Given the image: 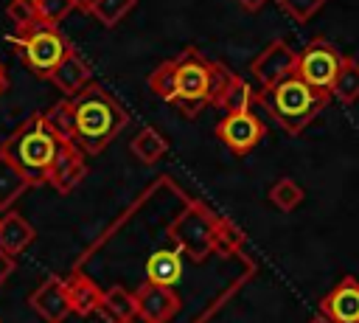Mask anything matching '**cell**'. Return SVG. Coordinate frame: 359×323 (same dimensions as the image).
<instances>
[{
  "mask_svg": "<svg viewBox=\"0 0 359 323\" xmlns=\"http://www.w3.org/2000/svg\"><path fill=\"white\" fill-rule=\"evenodd\" d=\"M255 81L261 87H272L278 84L280 79L297 73V53L283 42V39H272L250 65Z\"/></svg>",
  "mask_w": 359,
  "mask_h": 323,
  "instance_id": "10",
  "label": "cell"
},
{
  "mask_svg": "<svg viewBox=\"0 0 359 323\" xmlns=\"http://www.w3.org/2000/svg\"><path fill=\"white\" fill-rule=\"evenodd\" d=\"M34 3H36V0H34Z\"/></svg>",
  "mask_w": 359,
  "mask_h": 323,
  "instance_id": "34",
  "label": "cell"
},
{
  "mask_svg": "<svg viewBox=\"0 0 359 323\" xmlns=\"http://www.w3.org/2000/svg\"><path fill=\"white\" fill-rule=\"evenodd\" d=\"M62 140L65 135L45 118V112H34L0 143V152L17 163L31 185H48Z\"/></svg>",
  "mask_w": 359,
  "mask_h": 323,
  "instance_id": "4",
  "label": "cell"
},
{
  "mask_svg": "<svg viewBox=\"0 0 359 323\" xmlns=\"http://www.w3.org/2000/svg\"><path fill=\"white\" fill-rule=\"evenodd\" d=\"M28 188H31L28 177L17 169V163H14L6 152H0V213H3V211H11V205H14Z\"/></svg>",
  "mask_w": 359,
  "mask_h": 323,
  "instance_id": "18",
  "label": "cell"
},
{
  "mask_svg": "<svg viewBox=\"0 0 359 323\" xmlns=\"http://www.w3.org/2000/svg\"><path fill=\"white\" fill-rule=\"evenodd\" d=\"M146 278L154 281V284H165V286H174L180 278H182V258H180V250H157L146 258Z\"/></svg>",
  "mask_w": 359,
  "mask_h": 323,
  "instance_id": "19",
  "label": "cell"
},
{
  "mask_svg": "<svg viewBox=\"0 0 359 323\" xmlns=\"http://www.w3.org/2000/svg\"><path fill=\"white\" fill-rule=\"evenodd\" d=\"M331 95L342 104H353L359 98V62L353 56L342 59V67L331 84Z\"/></svg>",
  "mask_w": 359,
  "mask_h": 323,
  "instance_id": "21",
  "label": "cell"
},
{
  "mask_svg": "<svg viewBox=\"0 0 359 323\" xmlns=\"http://www.w3.org/2000/svg\"><path fill=\"white\" fill-rule=\"evenodd\" d=\"M165 233L191 261H205L213 253L233 256L244 247V233L236 228V222L219 216L199 199H188Z\"/></svg>",
  "mask_w": 359,
  "mask_h": 323,
  "instance_id": "2",
  "label": "cell"
},
{
  "mask_svg": "<svg viewBox=\"0 0 359 323\" xmlns=\"http://www.w3.org/2000/svg\"><path fill=\"white\" fill-rule=\"evenodd\" d=\"M320 312L331 323H359V281L353 275H345L320 301Z\"/></svg>",
  "mask_w": 359,
  "mask_h": 323,
  "instance_id": "13",
  "label": "cell"
},
{
  "mask_svg": "<svg viewBox=\"0 0 359 323\" xmlns=\"http://www.w3.org/2000/svg\"><path fill=\"white\" fill-rule=\"evenodd\" d=\"M129 149H132V154H135L140 163H157L160 157L168 154V140L163 138L160 129H154V126H143V129L132 138Z\"/></svg>",
  "mask_w": 359,
  "mask_h": 323,
  "instance_id": "20",
  "label": "cell"
},
{
  "mask_svg": "<svg viewBox=\"0 0 359 323\" xmlns=\"http://www.w3.org/2000/svg\"><path fill=\"white\" fill-rule=\"evenodd\" d=\"M216 135L219 140L233 152V154H247L252 152L264 135H266V126L264 121L252 112V110H244V112H224V118L216 124Z\"/></svg>",
  "mask_w": 359,
  "mask_h": 323,
  "instance_id": "8",
  "label": "cell"
},
{
  "mask_svg": "<svg viewBox=\"0 0 359 323\" xmlns=\"http://www.w3.org/2000/svg\"><path fill=\"white\" fill-rule=\"evenodd\" d=\"M65 289H67V301H70V312L79 317H90L98 312L104 289L81 272V267H73V272L65 278Z\"/></svg>",
  "mask_w": 359,
  "mask_h": 323,
  "instance_id": "14",
  "label": "cell"
},
{
  "mask_svg": "<svg viewBox=\"0 0 359 323\" xmlns=\"http://www.w3.org/2000/svg\"><path fill=\"white\" fill-rule=\"evenodd\" d=\"M137 6V0H93L87 14H93L104 28H112L118 25L132 8Z\"/></svg>",
  "mask_w": 359,
  "mask_h": 323,
  "instance_id": "23",
  "label": "cell"
},
{
  "mask_svg": "<svg viewBox=\"0 0 359 323\" xmlns=\"http://www.w3.org/2000/svg\"><path fill=\"white\" fill-rule=\"evenodd\" d=\"M278 6L294 20V22H309L323 6H325V0H278Z\"/></svg>",
  "mask_w": 359,
  "mask_h": 323,
  "instance_id": "28",
  "label": "cell"
},
{
  "mask_svg": "<svg viewBox=\"0 0 359 323\" xmlns=\"http://www.w3.org/2000/svg\"><path fill=\"white\" fill-rule=\"evenodd\" d=\"M93 79V70H90V62L76 51L70 48L65 53V59L56 65V70L48 76V81H53V87H59L65 95H76L79 90H84Z\"/></svg>",
  "mask_w": 359,
  "mask_h": 323,
  "instance_id": "16",
  "label": "cell"
},
{
  "mask_svg": "<svg viewBox=\"0 0 359 323\" xmlns=\"http://www.w3.org/2000/svg\"><path fill=\"white\" fill-rule=\"evenodd\" d=\"M303 197H306L303 188H300L292 177H278V180L269 185V199H272L280 211H286V213L294 211V208L303 202Z\"/></svg>",
  "mask_w": 359,
  "mask_h": 323,
  "instance_id": "24",
  "label": "cell"
},
{
  "mask_svg": "<svg viewBox=\"0 0 359 323\" xmlns=\"http://www.w3.org/2000/svg\"><path fill=\"white\" fill-rule=\"evenodd\" d=\"M8 42L17 48L22 65L39 79H48L56 70V65L65 59V53L73 48L56 25H42V22L25 31H14Z\"/></svg>",
  "mask_w": 359,
  "mask_h": 323,
  "instance_id": "6",
  "label": "cell"
},
{
  "mask_svg": "<svg viewBox=\"0 0 359 323\" xmlns=\"http://www.w3.org/2000/svg\"><path fill=\"white\" fill-rule=\"evenodd\" d=\"M331 93L311 87L309 81H303L297 73L280 79L272 87H261V93H255V101L289 132V135H300L328 104Z\"/></svg>",
  "mask_w": 359,
  "mask_h": 323,
  "instance_id": "5",
  "label": "cell"
},
{
  "mask_svg": "<svg viewBox=\"0 0 359 323\" xmlns=\"http://www.w3.org/2000/svg\"><path fill=\"white\" fill-rule=\"evenodd\" d=\"M135 301H137V317L143 323H171L182 309V301L174 292V286L154 284L149 278L135 289Z\"/></svg>",
  "mask_w": 359,
  "mask_h": 323,
  "instance_id": "9",
  "label": "cell"
},
{
  "mask_svg": "<svg viewBox=\"0 0 359 323\" xmlns=\"http://www.w3.org/2000/svg\"><path fill=\"white\" fill-rule=\"evenodd\" d=\"M342 59L345 56L328 39L317 37L297 53V76L303 81H309L311 87L331 93V84H334V79L342 67Z\"/></svg>",
  "mask_w": 359,
  "mask_h": 323,
  "instance_id": "7",
  "label": "cell"
},
{
  "mask_svg": "<svg viewBox=\"0 0 359 323\" xmlns=\"http://www.w3.org/2000/svg\"><path fill=\"white\" fill-rule=\"evenodd\" d=\"M233 76L236 73L227 65L202 56L196 48H185L174 59L171 107L177 112H182L185 118H196L205 107H216V101L222 98V93Z\"/></svg>",
  "mask_w": 359,
  "mask_h": 323,
  "instance_id": "3",
  "label": "cell"
},
{
  "mask_svg": "<svg viewBox=\"0 0 359 323\" xmlns=\"http://www.w3.org/2000/svg\"><path fill=\"white\" fill-rule=\"evenodd\" d=\"M76 8L73 0H36V17L42 25H56Z\"/></svg>",
  "mask_w": 359,
  "mask_h": 323,
  "instance_id": "27",
  "label": "cell"
},
{
  "mask_svg": "<svg viewBox=\"0 0 359 323\" xmlns=\"http://www.w3.org/2000/svg\"><path fill=\"white\" fill-rule=\"evenodd\" d=\"M98 315L107 323H135L137 320V301H135V295L126 286L115 284V286L104 289Z\"/></svg>",
  "mask_w": 359,
  "mask_h": 323,
  "instance_id": "17",
  "label": "cell"
},
{
  "mask_svg": "<svg viewBox=\"0 0 359 323\" xmlns=\"http://www.w3.org/2000/svg\"><path fill=\"white\" fill-rule=\"evenodd\" d=\"M8 90V73H6V67H3V62H0V95Z\"/></svg>",
  "mask_w": 359,
  "mask_h": 323,
  "instance_id": "31",
  "label": "cell"
},
{
  "mask_svg": "<svg viewBox=\"0 0 359 323\" xmlns=\"http://www.w3.org/2000/svg\"><path fill=\"white\" fill-rule=\"evenodd\" d=\"M236 3H238L244 11H258V8H264L266 0H236Z\"/></svg>",
  "mask_w": 359,
  "mask_h": 323,
  "instance_id": "30",
  "label": "cell"
},
{
  "mask_svg": "<svg viewBox=\"0 0 359 323\" xmlns=\"http://www.w3.org/2000/svg\"><path fill=\"white\" fill-rule=\"evenodd\" d=\"M6 14H8V20L14 22V31H25V28L39 25L36 3H34V0H11V3L6 6Z\"/></svg>",
  "mask_w": 359,
  "mask_h": 323,
  "instance_id": "26",
  "label": "cell"
},
{
  "mask_svg": "<svg viewBox=\"0 0 359 323\" xmlns=\"http://www.w3.org/2000/svg\"><path fill=\"white\" fill-rule=\"evenodd\" d=\"M84 177H87V154L70 138H65L62 146H59V154L53 160L48 185L56 188L59 194H70Z\"/></svg>",
  "mask_w": 359,
  "mask_h": 323,
  "instance_id": "12",
  "label": "cell"
},
{
  "mask_svg": "<svg viewBox=\"0 0 359 323\" xmlns=\"http://www.w3.org/2000/svg\"><path fill=\"white\" fill-rule=\"evenodd\" d=\"M149 90H151L157 98H163L165 104H171V98H174V59L160 62V65L149 73Z\"/></svg>",
  "mask_w": 359,
  "mask_h": 323,
  "instance_id": "25",
  "label": "cell"
},
{
  "mask_svg": "<svg viewBox=\"0 0 359 323\" xmlns=\"http://www.w3.org/2000/svg\"><path fill=\"white\" fill-rule=\"evenodd\" d=\"M36 239V228L17 211H3L0 213V253L8 258H17L25 253Z\"/></svg>",
  "mask_w": 359,
  "mask_h": 323,
  "instance_id": "15",
  "label": "cell"
},
{
  "mask_svg": "<svg viewBox=\"0 0 359 323\" xmlns=\"http://www.w3.org/2000/svg\"><path fill=\"white\" fill-rule=\"evenodd\" d=\"M45 118L84 154H101L129 124L123 104L93 81L76 95H67L65 101L45 110Z\"/></svg>",
  "mask_w": 359,
  "mask_h": 323,
  "instance_id": "1",
  "label": "cell"
},
{
  "mask_svg": "<svg viewBox=\"0 0 359 323\" xmlns=\"http://www.w3.org/2000/svg\"><path fill=\"white\" fill-rule=\"evenodd\" d=\"M73 3H76V8H81V11H87V8H90V3H93V0H73Z\"/></svg>",
  "mask_w": 359,
  "mask_h": 323,
  "instance_id": "33",
  "label": "cell"
},
{
  "mask_svg": "<svg viewBox=\"0 0 359 323\" xmlns=\"http://www.w3.org/2000/svg\"><path fill=\"white\" fill-rule=\"evenodd\" d=\"M252 104H255V90H252L241 76H233L230 84L224 87L222 98L216 101V107H219L222 112H244V110H250Z\"/></svg>",
  "mask_w": 359,
  "mask_h": 323,
  "instance_id": "22",
  "label": "cell"
},
{
  "mask_svg": "<svg viewBox=\"0 0 359 323\" xmlns=\"http://www.w3.org/2000/svg\"><path fill=\"white\" fill-rule=\"evenodd\" d=\"M309 323H331V320H328V317H325V315H323V312H320V315H314V317H311V320H309Z\"/></svg>",
  "mask_w": 359,
  "mask_h": 323,
  "instance_id": "32",
  "label": "cell"
},
{
  "mask_svg": "<svg viewBox=\"0 0 359 323\" xmlns=\"http://www.w3.org/2000/svg\"><path fill=\"white\" fill-rule=\"evenodd\" d=\"M11 272H14V258H8L6 253H0V286H3V281H6Z\"/></svg>",
  "mask_w": 359,
  "mask_h": 323,
  "instance_id": "29",
  "label": "cell"
},
{
  "mask_svg": "<svg viewBox=\"0 0 359 323\" xmlns=\"http://www.w3.org/2000/svg\"><path fill=\"white\" fill-rule=\"evenodd\" d=\"M28 306L45 320V323H65L70 312V301H67V289H65V278L62 275H48L31 295H28Z\"/></svg>",
  "mask_w": 359,
  "mask_h": 323,
  "instance_id": "11",
  "label": "cell"
}]
</instances>
